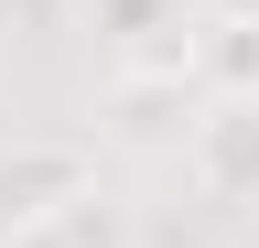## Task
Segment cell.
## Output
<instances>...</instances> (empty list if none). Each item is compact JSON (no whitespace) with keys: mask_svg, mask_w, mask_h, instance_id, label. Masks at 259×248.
<instances>
[{"mask_svg":"<svg viewBox=\"0 0 259 248\" xmlns=\"http://www.w3.org/2000/svg\"><path fill=\"white\" fill-rule=\"evenodd\" d=\"M76 194H97V140H65V130H22V140H0V237L65 216Z\"/></svg>","mask_w":259,"mask_h":248,"instance_id":"1","label":"cell"},{"mask_svg":"<svg viewBox=\"0 0 259 248\" xmlns=\"http://www.w3.org/2000/svg\"><path fill=\"white\" fill-rule=\"evenodd\" d=\"M184 183L227 216L259 205V97H205V119L184 140Z\"/></svg>","mask_w":259,"mask_h":248,"instance_id":"2","label":"cell"},{"mask_svg":"<svg viewBox=\"0 0 259 248\" xmlns=\"http://www.w3.org/2000/svg\"><path fill=\"white\" fill-rule=\"evenodd\" d=\"M194 86L259 97V11H194Z\"/></svg>","mask_w":259,"mask_h":248,"instance_id":"3","label":"cell"},{"mask_svg":"<svg viewBox=\"0 0 259 248\" xmlns=\"http://www.w3.org/2000/svg\"><path fill=\"white\" fill-rule=\"evenodd\" d=\"M0 248H141V216L97 183V194H76L65 216H44V227H22V237H0Z\"/></svg>","mask_w":259,"mask_h":248,"instance_id":"4","label":"cell"},{"mask_svg":"<svg viewBox=\"0 0 259 248\" xmlns=\"http://www.w3.org/2000/svg\"><path fill=\"white\" fill-rule=\"evenodd\" d=\"M194 11H259V0H194Z\"/></svg>","mask_w":259,"mask_h":248,"instance_id":"5","label":"cell"}]
</instances>
